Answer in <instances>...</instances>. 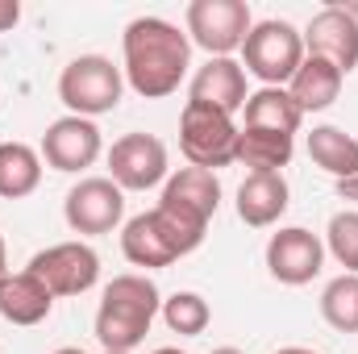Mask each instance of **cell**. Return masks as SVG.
I'll use <instances>...</instances> for the list:
<instances>
[{"instance_id": "cell-19", "label": "cell", "mask_w": 358, "mask_h": 354, "mask_svg": "<svg viewBox=\"0 0 358 354\" xmlns=\"http://www.w3.org/2000/svg\"><path fill=\"white\" fill-rule=\"evenodd\" d=\"M246 129H271V134H287L296 138L304 113L296 108V100L287 96V88H259L246 96Z\"/></svg>"}, {"instance_id": "cell-23", "label": "cell", "mask_w": 358, "mask_h": 354, "mask_svg": "<svg viewBox=\"0 0 358 354\" xmlns=\"http://www.w3.org/2000/svg\"><path fill=\"white\" fill-rule=\"evenodd\" d=\"M321 317L338 334H358V275H338L321 292Z\"/></svg>"}, {"instance_id": "cell-11", "label": "cell", "mask_w": 358, "mask_h": 354, "mask_svg": "<svg viewBox=\"0 0 358 354\" xmlns=\"http://www.w3.org/2000/svg\"><path fill=\"white\" fill-rule=\"evenodd\" d=\"M325 267V242L304 229V225H287L279 234H271L267 242V271L271 279L287 283V288H304L321 275Z\"/></svg>"}, {"instance_id": "cell-10", "label": "cell", "mask_w": 358, "mask_h": 354, "mask_svg": "<svg viewBox=\"0 0 358 354\" xmlns=\"http://www.w3.org/2000/svg\"><path fill=\"white\" fill-rule=\"evenodd\" d=\"M63 217L76 234H113L125 217V192L108 176L80 179L63 200Z\"/></svg>"}, {"instance_id": "cell-22", "label": "cell", "mask_w": 358, "mask_h": 354, "mask_svg": "<svg viewBox=\"0 0 358 354\" xmlns=\"http://www.w3.org/2000/svg\"><path fill=\"white\" fill-rule=\"evenodd\" d=\"M296 138L287 134H271V129H238V163H246L250 171H279L292 163Z\"/></svg>"}, {"instance_id": "cell-3", "label": "cell", "mask_w": 358, "mask_h": 354, "mask_svg": "<svg viewBox=\"0 0 358 354\" xmlns=\"http://www.w3.org/2000/svg\"><path fill=\"white\" fill-rule=\"evenodd\" d=\"M204 234H208L204 221L179 213L171 204H155L150 213H138V217L125 221V229H121V255L134 267H146V271L171 267L176 259L192 255L204 242Z\"/></svg>"}, {"instance_id": "cell-18", "label": "cell", "mask_w": 358, "mask_h": 354, "mask_svg": "<svg viewBox=\"0 0 358 354\" xmlns=\"http://www.w3.org/2000/svg\"><path fill=\"white\" fill-rule=\"evenodd\" d=\"M342 80H346V76H342L329 59L304 55L300 71H296L292 84H287V96L296 100L300 113H321V108H329V104L342 96Z\"/></svg>"}, {"instance_id": "cell-15", "label": "cell", "mask_w": 358, "mask_h": 354, "mask_svg": "<svg viewBox=\"0 0 358 354\" xmlns=\"http://www.w3.org/2000/svg\"><path fill=\"white\" fill-rule=\"evenodd\" d=\"M246 67L238 59H208L196 76H192V100L200 104H213L221 113H238L246 108Z\"/></svg>"}, {"instance_id": "cell-31", "label": "cell", "mask_w": 358, "mask_h": 354, "mask_svg": "<svg viewBox=\"0 0 358 354\" xmlns=\"http://www.w3.org/2000/svg\"><path fill=\"white\" fill-rule=\"evenodd\" d=\"M155 354H183L179 346H163V351H155Z\"/></svg>"}, {"instance_id": "cell-14", "label": "cell", "mask_w": 358, "mask_h": 354, "mask_svg": "<svg viewBox=\"0 0 358 354\" xmlns=\"http://www.w3.org/2000/svg\"><path fill=\"white\" fill-rule=\"evenodd\" d=\"M55 309L50 288L25 267V271H8L0 279V317L8 325H42Z\"/></svg>"}, {"instance_id": "cell-28", "label": "cell", "mask_w": 358, "mask_h": 354, "mask_svg": "<svg viewBox=\"0 0 358 354\" xmlns=\"http://www.w3.org/2000/svg\"><path fill=\"white\" fill-rule=\"evenodd\" d=\"M8 275V246H4V238H0V279Z\"/></svg>"}, {"instance_id": "cell-7", "label": "cell", "mask_w": 358, "mask_h": 354, "mask_svg": "<svg viewBox=\"0 0 358 354\" xmlns=\"http://www.w3.org/2000/svg\"><path fill=\"white\" fill-rule=\"evenodd\" d=\"M255 29L246 0H192L187 4V38L208 50V59H234L246 34Z\"/></svg>"}, {"instance_id": "cell-6", "label": "cell", "mask_w": 358, "mask_h": 354, "mask_svg": "<svg viewBox=\"0 0 358 354\" xmlns=\"http://www.w3.org/2000/svg\"><path fill=\"white\" fill-rule=\"evenodd\" d=\"M125 92V71L113 67V59L104 55H80L63 67L59 76V100L71 108V117H100L113 113L121 104Z\"/></svg>"}, {"instance_id": "cell-24", "label": "cell", "mask_w": 358, "mask_h": 354, "mask_svg": "<svg viewBox=\"0 0 358 354\" xmlns=\"http://www.w3.org/2000/svg\"><path fill=\"white\" fill-rule=\"evenodd\" d=\"M159 313H163L167 330L179 334V338H196V334H204L208 321H213V309H208V300H204L200 292H176V296H167Z\"/></svg>"}, {"instance_id": "cell-5", "label": "cell", "mask_w": 358, "mask_h": 354, "mask_svg": "<svg viewBox=\"0 0 358 354\" xmlns=\"http://www.w3.org/2000/svg\"><path fill=\"white\" fill-rule=\"evenodd\" d=\"M304 63V34L292 21H259L242 42V67L246 76L263 80V88H283Z\"/></svg>"}, {"instance_id": "cell-2", "label": "cell", "mask_w": 358, "mask_h": 354, "mask_svg": "<svg viewBox=\"0 0 358 354\" xmlns=\"http://www.w3.org/2000/svg\"><path fill=\"white\" fill-rule=\"evenodd\" d=\"M159 309H163V296L150 275L108 279L100 292V309H96V342L113 354H134L146 342Z\"/></svg>"}, {"instance_id": "cell-16", "label": "cell", "mask_w": 358, "mask_h": 354, "mask_svg": "<svg viewBox=\"0 0 358 354\" xmlns=\"http://www.w3.org/2000/svg\"><path fill=\"white\" fill-rule=\"evenodd\" d=\"M163 204H171V208L208 225L213 213L221 208V183L204 167H179L176 176H167V183H163Z\"/></svg>"}, {"instance_id": "cell-20", "label": "cell", "mask_w": 358, "mask_h": 354, "mask_svg": "<svg viewBox=\"0 0 358 354\" xmlns=\"http://www.w3.org/2000/svg\"><path fill=\"white\" fill-rule=\"evenodd\" d=\"M308 159L338 179H358V142L338 125H317L308 134Z\"/></svg>"}, {"instance_id": "cell-21", "label": "cell", "mask_w": 358, "mask_h": 354, "mask_svg": "<svg viewBox=\"0 0 358 354\" xmlns=\"http://www.w3.org/2000/svg\"><path fill=\"white\" fill-rule=\"evenodd\" d=\"M42 183V150L29 142H0V196L21 200Z\"/></svg>"}, {"instance_id": "cell-26", "label": "cell", "mask_w": 358, "mask_h": 354, "mask_svg": "<svg viewBox=\"0 0 358 354\" xmlns=\"http://www.w3.org/2000/svg\"><path fill=\"white\" fill-rule=\"evenodd\" d=\"M17 21H21V4H17V0H0V34L13 29Z\"/></svg>"}, {"instance_id": "cell-29", "label": "cell", "mask_w": 358, "mask_h": 354, "mask_svg": "<svg viewBox=\"0 0 358 354\" xmlns=\"http://www.w3.org/2000/svg\"><path fill=\"white\" fill-rule=\"evenodd\" d=\"M275 354H317V351H308V346H283V351H275Z\"/></svg>"}, {"instance_id": "cell-32", "label": "cell", "mask_w": 358, "mask_h": 354, "mask_svg": "<svg viewBox=\"0 0 358 354\" xmlns=\"http://www.w3.org/2000/svg\"><path fill=\"white\" fill-rule=\"evenodd\" d=\"M342 8H346V13H350V17L358 21V4H342Z\"/></svg>"}, {"instance_id": "cell-12", "label": "cell", "mask_w": 358, "mask_h": 354, "mask_svg": "<svg viewBox=\"0 0 358 354\" xmlns=\"http://www.w3.org/2000/svg\"><path fill=\"white\" fill-rule=\"evenodd\" d=\"M104 150V138H100V125L88 117H59L46 125L42 134V159L55 167V171H84L100 159Z\"/></svg>"}, {"instance_id": "cell-1", "label": "cell", "mask_w": 358, "mask_h": 354, "mask_svg": "<svg viewBox=\"0 0 358 354\" xmlns=\"http://www.w3.org/2000/svg\"><path fill=\"white\" fill-rule=\"evenodd\" d=\"M121 55L125 84L146 100H163L183 84L192 67V38L163 17H134L121 34Z\"/></svg>"}, {"instance_id": "cell-25", "label": "cell", "mask_w": 358, "mask_h": 354, "mask_svg": "<svg viewBox=\"0 0 358 354\" xmlns=\"http://www.w3.org/2000/svg\"><path fill=\"white\" fill-rule=\"evenodd\" d=\"M325 250L346 267V275H358V208H342L329 217Z\"/></svg>"}, {"instance_id": "cell-9", "label": "cell", "mask_w": 358, "mask_h": 354, "mask_svg": "<svg viewBox=\"0 0 358 354\" xmlns=\"http://www.w3.org/2000/svg\"><path fill=\"white\" fill-rule=\"evenodd\" d=\"M108 179L121 192H150L167 179V146L155 134H125L108 150Z\"/></svg>"}, {"instance_id": "cell-8", "label": "cell", "mask_w": 358, "mask_h": 354, "mask_svg": "<svg viewBox=\"0 0 358 354\" xmlns=\"http://www.w3.org/2000/svg\"><path fill=\"white\" fill-rule=\"evenodd\" d=\"M29 271L50 288V296H84L100 279V259L88 242H59L29 259Z\"/></svg>"}, {"instance_id": "cell-33", "label": "cell", "mask_w": 358, "mask_h": 354, "mask_svg": "<svg viewBox=\"0 0 358 354\" xmlns=\"http://www.w3.org/2000/svg\"><path fill=\"white\" fill-rule=\"evenodd\" d=\"M213 354H242V351H234V346H221V351H213Z\"/></svg>"}, {"instance_id": "cell-27", "label": "cell", "mask_w": 358, "mask_h": 354, "mask_svg": "<svg viewBox=\"0 0 358 354\" xmlns=\"http://www.w3.org/2000/svg\"><path fill=\"white\" fill-rule=\"evenodd\" d=\"M338 196L350 200V204H358V179H342V183H338Z\"/></svg>"}, {"instance_id": "cell-17", "label": "cell", "mask_w": 358, "mask_h": 354, "mask_svg": "<svg viewBox=\"0 0 358 354\" xmlns=\"http://www.w3.org/2000/svg\"><path fill=\"white\" fill-rule=\"evenodd\" d=\"M287 213V179L279 171H250L238 187V217L250 229H267Z\"/></svg>"}, {"instance_id": "cell-34", "label": "cell", "mask_w": 358, "mask_h": 354, "mask_svg": "<svg viewBox=\"0 0 358 354\" xmlns=\"http://www.w3.org/2000/svg\"><path fill=\"white\" fill-rule=\"evenodd\" d=\"M104 354H113V351H104Z\"/></svg>"}, {"instance_id": "cell-4", "label": "cell", "mask_w": 358, "mask_h": 354, "mask_svg": "<svg viewBox=\"0 0 358 354\" xmlns=\"http://www.w3.org/2000/svg\"><path fill=\"white\" fill-rule=\"evenodd\" d=\"M179 150L192 167H204L217 176V167L238 163V121L213 104L187 100L179 113Z\"/></svg>"}, {"instance_id": "cell-30", "label": "cell", "mask_w": 358, "mask_h": 354, "mask_svg": "<svg viewBox=\"0 0 358 354\" xmlns=\"http://www.w3.org/2000/svg\"><path fill=\"white\" fill-rule=\"evenodd\" d=\"M55 354H88V351H80V346H63V351H55Z\"/></svg>"}, {"instance_id": "cell-13", "label": "cell", "mask_w": 358, "mask_h": 354, "mask_svg": "<svg viewBox=\"0 0 358 354\" xmlns=\"http://www.w3.org/2000/svg\"><path fill=\"white\" fill-rule=\"evenodd\" d=\"M304 50L317 59H329L342 76H350L358 67V21L342 4L321 8L304 29Z\"/></svg>"}]
</instances>
